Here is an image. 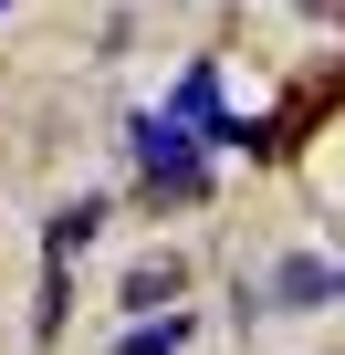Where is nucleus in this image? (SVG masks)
I'll return each mask as SVG.
<instances>
[{"label": "nucleus", "instance_id": "nucleus-4", "mask_svg": "<svg viewBox=\"0 0 345 355\" xmlns=\"http://www.w3.org/2000/svg\"><path fill=\"white\" fill-rule=\"evenodd\" d=\"M324 293H335L324 261H283V272H272V303H324Z\"/></svg>", "mask_w": 345, "mask_h": 355}, {"label": "nucleus", "instance_id": "nucleus-6", "mask_svg": "<svg viewBox=\"0 0 345 355\" xmlns=\"http://www.w3.org/2000/svg\"><path fill=\"white\" fill-rule=\"evenodd\" d=\"M303 11H324V21H335V11H345V0H303Z\"/></svg>", "mask_w": 345, "mask_h": 355}, {"label": "nucleus", "instance_id": "nucleus-3", "mask_svg": "<svg viewBox=\"0 0 345 355\" xmlns=\"http://www.w3.org/2000/svg\"><path fill=\"white\" fill-rule=\"evenodd\" d=\"M178 282H189L178 261H136V272H126V303H136V313H167V303H178Z\"/></svg>", "mask_w": 345, "mask_h": 355}, {"label": "nucleus", "instance_id": "nucleus-1", "mask_svg": "<svg viewBox=\"0 0 345 355\" xmlns=\"http://www.w3.org/2000/svg\"><path fill=\"white\" fill-rule=\"evenodd\" d=\"M136 157H146V209H199L210 199V157L178 115H136Z\"/></svg>", "mask_w": 345, "mask_h": 355}, {"label": "nucleus", "instance_id": "nucleus-2", "mask_svg": "<svg viewBox=\"0 0 345 355\" xmlns=\"http://www.w3.org/2000/svg\"><path fill=\"white\" fill-rule=\"evenodd\" d=\"M167 115H178V125H189L199 146L241 136V115H220V73H210V63H189V73H178V105H167Z\"/></svg>", "mask_w": 345, "mask_h": 355}, {"label": "nucleus", "instance_id": "nucleus-5", "mask_svg": "<svg viewBox=\"0 0 345 355\" xmlns=\"http://www.w3.org/2000/svg\"><path fill=\"white\" fill-rule=\"evenodd\" d=\"M178 345H189V313H157V324H136L115 355H178Z\"/></svg>", "mask_w": 345, "mask_h": 355}]
</instances>
